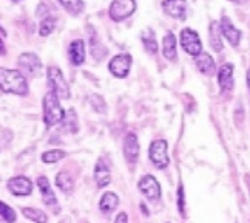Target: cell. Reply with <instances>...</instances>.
Returning a JSON list of instances; mask_svg holds the SVG:
<instances>
[{"label":"cell","instance_id":"obj_15","mask_svg":"<svg viewBox=\"0 0 250 223\" xmlns=\"http://www.w3.org/2000/svg\"><path fill=\"white\" fill-rule=\"evenodd\" d=\"M85 42L82 39H76L73 41L68 47V57H70V62L76 67H79L85 62Z\"/></svg>","mask_w":250,"mask_h":223},{"label":"cell","instance_id":"obj_36","mask_svg":"<svg viewBox=\"0 0 250 223\" xmlns=\"http://www.w3.org/2000/svg\"><path fill=\"white\" fill-rule=\"evenodd\" d=\"M14 2H21V0H14Z\"/></svg>","mask_w":250,"mask_h":223},{"label":"cell","instance_id":"obj_19","mask_svg":"<svg viewBox=\"0 0 250 223\" xmlns=\"http://www.w3.org/2000/svg\"><path fill=\"white\" fill-rule=\"evenodd\" d=\"M94 180L98 183L99 188H105L110 185L111 181V175H110V171L107 168L104 160H99L96 163V168H94Z\"/></svg>","mask_w":250,"mask_h":223},{"label":"cell","instance_id":"obj_3","mask_svg":"<svg viewBox=\"0 0 250 223\" xmlns=\"http://www.w3.org/2000/svg\"><path fill=\"white\" fill-rule=\"evenodd\" d=\"M46 79H48V85H50V89L59 96L61 99H70V87L66 84L65 77L61 72V69H57V67H48L46 69Z\"/></svg>","mask_w":250,"mask_h":223},{"label":"cell","instance_id":"obj_33","mask_svg":"<svg viewBox=\"0 0 250 223\" xmlns=\"http://www.w3.org/2000/svg\"><path fill=\"white\" fill-rule=\"evenodd\" d=\"M246 81H247V87H249V92H250V69L247 70V77H246Z\"/></svg>","mask_w":250,"mask_h":223},{"label":"cell","instance_id":"obj_25","mask_svg":"<svg viewBox=\"0 0 250 223\" xmlns=\"http://www.w3.org/2000/svg\"><path fill=\"white\" fill-rule=\"evenodd\" d=\"M66 157V152L62 150V149H51V150H46L42 153V161L46 163V164H53V163H57L61 161Z\"/></svg>","mask_w":250,"mask_h":223},{"label":"cell","instance_id":"obj_21","mask_svg":"<svg viewBox=\"0 0 250 223\" xmlns=\"http://www.w3.org/2000/svg\"><path fill=\"white\" fill-rule=\"evenodd\" d=\"M141 41L146 47V50L150 53V54H156L158 50H159V45H158V41H156V36H155V31L151 30V28H146L142 33H141Z\"/></svg>","mask_w":250,"mask_h":223},{"label":"cell","instance_id":"obj_11","mask_svg":"<svg viewBox=\"0 0 250 223\" xmlns=\"http://www.w3.org/2000/svg\"><path fill=\"white\" fill-rule=\"evenodd\" d=\"M8 191L17 197L30 196V194L33 192V183L30 178H26L23 175L13 177V178L8 180Z\"/></svg>","mask_w":250,"mask_h":223},{"label":"cell","instance_id":"obj_1","mask_svg":"<svg viewBox=\"0 0 250 223\" xmlns=\"http://www.w3.org/2000/svg\"><path fill=\"white\" fill-rule=\"evenodd\" d=\"M0 90L17 96L28 95V82L23 73L0 67Z\"/></svg>","mask_w":250,"mask_h":223},{"label":"cell","instance_id":"obj_9","mask_svg":"<svg viewBox=\"0 0 250 223\" xmlns=\"http://www.w3.org/2000/svg\"><path fill=\"white\" fill-rule=\"evenodd\" d=\"M17 64H19V69L22 70V73L31 77H36L41 73V69H42V62L39 59V56L34 53H22L19 56Z\"/></svg>","mask_w":250,"mask_h":223},{"label":"cell","instance_id":"obj_10","mask_svg":"<svg viewBox=\"0 0 250 223\" xmlns=\"http://www.w3.org/2000/svg\"><path fill=\"white\" fill-rule=\"evenodd\" d=\"M219 31L221 34H223L226 39H227V42L232 45V47H239V44H241V36L243 33L238 30V28L232 24V21L226 16L223 14L221 16V21H219Z\"/></svg>","mask_w":250,"mask_h":223},{"label":"cell","instance_id":"obj_8","mask_svg":"<svg viewBox=\"0 0 250 223\" xmlns=\"http://www.w3.org/2000/svg\"><path fill=\"white\" fill-rule=\"evenodd\" d=\"M138 188L150 201L156 203V201L161 200V196H162L161 185L153 175H144L138 183Z\"/></svg>","mask_w":250,"mask_h":223},{"label":"cell","instance_id":"obj_35","mask_svg":"<svg viewBox=\"0 0 250 223\" xmlns=\"http://www.w3.org/2000/svg\"><path fill=\"white\" fill-rule=\"evenodd\" d=\"M0 31H2V33H5V31H3V28H2V26H0Z\"/></svg>","mask_w":250,"mask_h":223},{"label":"cell","instance_id":"obj_24","mask_svg":"<svg viewBox=\"0 0 250 223\" xmlns=\"http://www.w3.org/2000/svg\"><path fill=\"white\" fill-rule=\"evenodd\" d=\"M59 3L63 6V9H66V11L73 16L81 14L85 8L83 0H59Z\"/></svg>","mask_w":250,"mask_h":223},{"label":"cell","instance_id":"obj_5","mask_svg":"<svg viewBox=\"0 0 250 223\" xmlns=\"http://www.w3.org/2000/svg\"><path fill=\"white\" fill-rule=\"evenodd\" d=\"M136 11V0H113L110 5V17L114 22H122Z\"/></svg>","mask_w":250,"mask_h":223},{"label":"cell","instance_id":"obj_18","mask_svg":"<svg viewBox=\"0 0 250 223\" xmlns=\"http://www.w3.org/2000/svg\"><path fill=\"white\" fill-rule=\"evenodd\" d=\"M162 54L168 61H176L178 59V51H176V36L171 31H168L164 39H162Z\"/></svg>","mask_w":250,"mask_h":223},{"label":"cell","instance_id":"obj_32","mask_svg":"<svg viewBox=\"0 0 250 223\" xmlns=\"http://www.w3.org/2000/svg\"><path fill=\"white\" fill-rule=\"evenodd\" d=\"M6 54V48H5V44L2 41V37H0V56H5Z\"/></svg>","mask_w":250,"mask_h":223},{"label":"cell","instance_id":"obj_14","mask_svg":"<svg viewBox=\"0 0 250 223\" xmlns=\"http://www.w3.org/2000/svg\"><path fill=\"white\" fill-rule=\"evenodd\" d=\"M124 155H125V158H127V161L130 164L138 161V157H139V141H138L136 133L128 132L127 135H125V140H124Z\"/></svg>","mask_w":250,"mask_h":223},{"label":"cell","instance_id":"obj_30","mask_svg":"<svg viewBox=\"0 0 250 223\" xmlns=\"http://www.w3.org/2000/svg\"><path fill=\"white\" fill-rule=\"evenodd\" d=\"M178 206H179V212H181V216L184 217V188L179 186L178 189Z\"/></svg>","mask_w":250,"mask_h":223},{"label":"cell","instance_id":"obj_16","mask_svg":"<svg viewBox=\"0 0 250 223\" xmlns=\"http://www.w3.org/2000/svg\"><path fill=\"white\" fill-rule=\"evenodd\" d=\"M196 67H198V70L206 76H213L216 72L215 59L208 53H203V51L196 56Z\"/></svg>","mask_w":250,"mask_h":223},{"label":"cell","instance_id":"obj_12","mask_svg":"<svg viewBox=\"0 0 250 223\" xmlns=\"http://www.w3.org/2000/svg\"><path fill=\"white\" fill-rule=\"evenodd\" d=\"M233 70L235 65L232 62H224L223 65L219 67L218 70V84L221 92H230L233 90Z\"/></svg>","mask_w":250,"mask_h":223},{"label":"cell","instance_id":"obj_26","mask_svg":"<svg viewBox=\"0 0 250 223\" xmlns=\"http://www.w3.org/2000/svg\"><path fill=\"white\" fill-rule=\"evenodd\" d=\"M56 28V17H51V16H46L42 19V22L39 25V34L42 37H46L48 34H51Z\"/></svg>","mask_w":250,"mask_h":223},{"label":"cell","instance_id":"obj_28","mask_svg":"<svg viewBox=\"0 0 250 223\" xmlns=\"http://www.w3.org/2000/svg\"><path fill=\"white\" fill-rule=\"evenodd\" d=\"M22 214H23V217H26L31 222H42L43 223L48 220V216L45 214V212H42L39 209H34V208H23Z\"/></svg>","mask_w":250,"mask_h":223},{"label":"cell","instance_id":"obj_13","mask_svg":"<svg viewBox=\"0 0 250 223\" xmlns=\"http://www.w3.org/2000/svg\"><path fill=\"white\" fill-rule=\"evenodd\" d=\"M162 9L167 16L184 21L187 16V0H164Z\"/></svg>","mask_w":250,"mask_h":223},{"label":"cell","instance_id":"obj_34","mask_svg":"<svg viewBox=\"0 0 250 223\" xmlns=\"http://www.w3.org/2000/svg\"><path fill=\"white\" fill-rule=\"evenodd\" d=\"M230 2H235V3H239L241 0H230Z\"/></svg>","mask_w":250,"mask_h":223},{"label":"cell","instance_id":"obj_29","mask_svg":"<svg viewBox=\"0 0 250 223\" xmlns=\"http://www.w3.org/2000/svg\"><path fill=\"white\" fill-rule=\"evenodd\" d=\"M0 217H2L3 220H6V222H16L17 214H16V211L13 208H9L6 205V203L0 201Z\"/></svg>","mask_w":250,"mask_h":223},{"label":"cell","instance_id":"obj_31","mask_svg":"<svg viewBox=\"0 0 250 223\" xmlns=\"http://www.w3.org/2000/svg\"><path fill=\"white\" fill-rule=\"evenodd\" d=\"M128 220V216L127 214H125V212H121V214L116 217V222L118 223H122V222H127Z\"/></svg>","mask_w":250,"mask_h":223},{"label":"cell","instance_id":"obj_6","mask_svg":"<svg viewBox=\"0 0 250 223\" xmlns=\"http://www.w3.org/2000/svg\"><path fill=\"white\" fill-rule=\"evenodd\" d=\"M181 47L190 56H198L203 51V42H201L199 34L191 28H184L181 31Z\"/></svg>","mask_w":250,"mask_h":223},{"label":"cell","instance_id":"obj_4","mask_svg":"<svg viewBox=\"0 0 250 223\" xmlns=\"http://www.w3.org/2000/svg\"><path fill=\"white\" fill-rule=\"evenodd\" d=\"M148 157L158 169H166L168 166V146L166 140H155L148 148Z\"/></svg>","mask_w":250,"mask_h":223},{"label":"cell","instance_id":"obj_17","mask_svg":"<svg viewBox=\"0 0 250 223\" xmlns=\"http://www.w3.org/2000/svg\"><path fill=\"white\" fill-rule=\"evenodd\" d=\"M37 186L41 189L42 194V201L45 203L46 206H56L57 205V198H56V194L51 189L50 181H48L46 177H39L37 178Z\"/></svg>","mask_w":250,"mask_h":223},{"label":"cell","instance_id":"obj_2","mask_svg":"<svg viewBox=\"0 0 250 223\" xmlns=\"http://www.w3.org/2000/svg\"><path fill=\"white\" fill-rule=\"evenodd\" d=\"M65 112L61 107V98L53 90L48 92L43 96V121L46 127H53V125L63 121Z\"/></svg>","mask_w":250,"mask_h":223},{"label":"cell","instance_id":"obj_7","mask_svg":"<svg viewBox=\"0 0 250 223\" xmlns=\"http://www.w3.org/2000/svg\"><path fill=\"white\" fill-rule=\"evenodd\" d=\"M131 64H133V57L128 53H119L116 56H113V59L108 64V70L113 76L124 79V77L128 76Z\"/></svg>","mask_w":250,"mask_h":223},{"label":"cell","instance_id":"obj_20","mask_svg":"<svg viewBox=\"0 0 250 223\" xmlns=\"http://www.w3.org/2000/svg\"><path fill=\"white\" fill-rule=\"evenodd\" d=\"M118 205H119V197L116 196V194H114V192H105L102 196V198H101V201H99V209H101L102 214L108 216L118 208Z\"/></svg>","mask_w":250,"mask_h":223},{"label":"cell","instance_id":"obj_22","mask_svg":"<svg viewBox=\"0 0 250 223\" xmlns=\"http://www.w3.org/2000/svg\"><path fill=\"white\" fill-rule=\"evenodd\" d=\"M56 186L59 188L63 194H71L74 189V181L71 175L66 171H61L56 177Z\"/></svg>","mask_w":250,"mask_h":223},{"label":"cell","instance_id":"obj_27","mask_svg":"<svg viewBox=\"0 0 250 223\" xmlns=\"http://www.w3.org/2000/svg\"><path fill=\"white\" fill-rule=\"evenodd\" d=\"M90 53H91V56L94 57V59L101 61V59H104V57L108 54V50H107V48H105V47L98 41V39L93 37V39H91V48H90Z\"/></svg>","mask_w":250,"mask_h":223},{"label":"cell","instance_id":"obj_23","mask_svg":"<svg viewBox=\"0 0 250 223\" xmlns=\"http://www.w3.org/2000/svg\"><path fill=\"white\" fill-rule=\"evenodd\" d=\"M208 33H210V45L215 51L223 50V39H221V31H219V24L218 22H211L208 26Z\"/></svg>","mask_w":250,"mask_h":223}]
</instances>
